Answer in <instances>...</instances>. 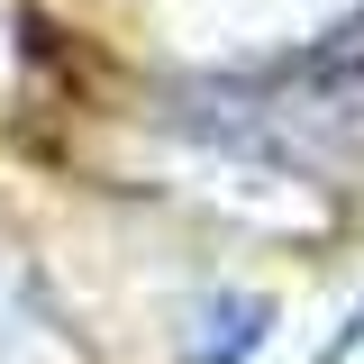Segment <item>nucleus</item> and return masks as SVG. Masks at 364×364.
<instances>
[{
    "mask_svg": "<svg viewBox=\"0 0 364 364\" xmlns=\"http://www.w3.org/2000/svg\"><path fill=\"white\" fill-rule=\"evenodd\" d=\"M0 364H100V346L64 318V301L46 291V273L9 237H0Z\"/></svg>",
    "mask_w": 364,
    "mask_h": 364,
    "instance_id": "obj_1",
    "label": "nucleus"
},
{
    "mask_svg": "<svg viewBox=\"0 0 364 364\" xmlns=\"http://www.w3.org/2000/svg\"><path fill=\"white\" fill-rule=\"evenodd\" d=\"M273 301L237 291V282H200L191 301H173V355L182 364H255L273 346Z\"/></svg>",
    "mask_w": 364,
    "mask_h": 364,
    "instance_id": "obj_2",
    "label": "nucleus"
},
{
    "mask_svg": "<svg viewBox=\"0 0 364 364\" xmlns=\"http://www.w3.org/2000/svg\"><path fill=\"white\" fill-rule=\"evenodd\" d=\"M355 346H364V301H355V310H346V318H337V337H328V346H318L310 364H346V355H355Z\"/></svg>",
    "mask_w": 364,
    "mask_h": 364,
    "instance_id": "obj_3",
    "label": "nucleus"
}]
</instances>
